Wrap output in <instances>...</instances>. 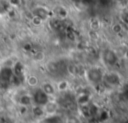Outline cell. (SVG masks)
I'll return each mask as SVG.
<instances>
[{
	"mask_svg": "<svg viewBox=\"0 0 128 123\" xmlns=\"http://www.w3.org/2000/svg\"><path fill=\"white\" fill-rule=\"evenodd\" d=\"M104 72L105 71L101 67H99L97 65H92L85 69L84 78L86 79V81L89 85L94 87V86L102 83Z\"/></svg>",
	"mask_w": 128,
	"mask_h": 123,
	"instance_id": "1",
	"label": "cell"
},
{
	"mask_svg": "<svg viewBox=\"0 0 128 123\" xmlns=\"http://www.w3.org/2000/svg\"><path fill=\"white\" fill-rule=\"evenodd\" d=\"M100 58H101V61L103 62V64L110 68L117 66L118 63L120 62L119 53L115 49L109 48V47H106L101 51Z\"/></svg>",
	"mask_w": 128,
	"mask_h": 123,
	"instance_id": "2",
	"label": "cell"
},
{
	"mask_svg": "<svg viewBox=\"0 0 128 123\" xmlns=\"http://www.w3.org/2000/svg\"><path fill=\"white\" fill-rule=\"evenodd\" d=\"M102 82L106 88H118L122 86V76L116 70L105 71Z\"/></svg>",
	"mask_w": 128,
	"mask_h": 123,
	"instance_id": "3",
	"label": "cell"
},
{
	"mask_svg": "<svg viewBox=\"0 0 128 123\" xmlns=\"http://www.w3.org/2000/svg\"><path fill=\"white\" fill-rule=\"evenodd\" d=\"M31 96H32V100H33V105H38V106H42V107L51 99L40 87L35 88L33 93L31 94Z\"/></svg>",
	"mask_w": 128,
	"mask_h": 123,
	"instance_id": "4",
	"label": "cell"
},
{
	"mask_svg": "<svg viewBox=\"0 0 128 123\" xmlns=\"http://www.w3.org/2000/svg\"><path fill=\"white\" fill-rule=\"evenodd\" d=\"M43 109H44V112H45V116H49V115H55L58 113V110L60 109L59 108V105L57 103V101L54 99H50L44 106H43Z\"/></svg>",
	"mask_w": 128,
	"mask_h": 123,
	"instance_id": "5",
	"label": "cell"
},
{
	"mask_svg": "<svg viewBox=\"0 0 128 123\" xmlns=\"http://www.w3.org/2000/svg\"><path fill=\"white\" fill-rule=\"evenodd\" d=\"M31 13H32V15L41 18L43 21H45V20H47L51 17L50 10L45 6H36L35 8H33Z\"/></svg>",
	"mask_w": 128,
	"mask_h": 123,
	"instance_id": "6",
	"label": "cell"
},
{
	"mask_svg": "<svg viewBox=\"0 0 128 123\" xmlns=\"http://www.w3.org/2000/svg\"><path fill=\"white\" fill-rule=\"evenodd\" d=\"M53 17H56L60 20H66L68 18V15H69V12H68V9L63 6V5H57L54 7L53 11Z\"/></svg>",
	"mask_w": 128,
	"mask_h": 123,
	"instance_id": "7",
	"label": "cell"
},
{
	"mask_svg": "<svg viewBox=\"0 0 128 123\" xmlns=\"http://www.w3.org/2000/svg\"><path fill=\"white\" fill-rule=\"evenodd\" d=\"M39 87H40L50 98L55 97L56 94H57V90H56L55 84L52 83V82H50V81H45V82L41 83Z\"/></svg>",
	"mask_w": 128,
	"mask_h": 123,
	"instance_id": "8",
	"label": "cell"
},
{
	"mask_svg": "<svg viewBox=\"0 0 128 123\" xmlns=\"http://www.w3.org/2000/svg\"><path fill=\"white\" fill-rule=\"evenodd\" d=\"M91 93H81L75 95V102L78 107L86 106L91 102Z\"/></svg>",
	"mask_w": 128,
	"mask_h": 123,
	"instance_id": "9",
	"label": "cell"
},
{
	"mask_svg": "<svg viewBox=\"0 0 128 123\" xmlns=\"http://www.w3.org/2000/svg\"><path fill=\"white\" fill-rule=\"evenodd\" d=\"M18 104L20 106H25V107H30L33 105V100H32V96L31 94L28 93H23L20 94L18 96V100H17Z\"/></svg>",
	"mask_w": 128,
	"mask_h": 123,
	"instance_id": "10",
	"label": "cell"
},
{
	"mask_svg": "<svg viewBox=\"0 0 128 123\" xmlns=\"http://www.w3.org/2000/svg\"><path fill=\"white\" fill-rule=\"evenodd\" d=\"M55 87H56V90H57V94L58 93H64V92L70 90V83L67 79L61 78L56 82Z\"/></svg>",
	"mask_w": 128,
	"mask_h": 123,
	"instance_id": "11",
	"label": "cell"
},
{
	"mask_svg": "<svg viewBox=\"0 0 128 123\" xmlns=\"http://www.w3.org/2000/svg\"><path fill=\"white\" fill-rule=\"evenodd\" d=\"M13 75V70L10 66H4L0 71V76L4 81H11Z\"/></svg>",
	"mask_w": 128,
	"mask_h": 123,
	"instance_id": "12",
	"label": "cell"
},
{
	"mask_svg": "<svg viewBox=\"0 0 128 123\" xmlns=\"http://www.w3.org/2000/svg\"><path fill=\"white\" fill-rule=\"evenodd\" d=\"M25 82H26V84H27L29 87H31V88H33V89H35V88H37V87L40 86V82H39L38 77H37L36 75H33V74L27 76V77L25 78Z\"/></svg>",
	"mask_w": 128,
	"mask_h": 123,
	"instance_id": "13",
	"label": "cell"
},
{
	"mask_svg": "<svg viewBox=\"0 0 128 123\" xmlns=\"http://www.w3.org/2000/svg\"><path fill=\"white\" fill-rule=\"evenodd\" d=\"M110 29H111V32H112L115 36H119V35H121V34L124 32L123 24H122L120 21H117V22L112 23Z\"/></svg>",
	"mask_w": 128,
	"mask_h": 123,
	"instance_id": "14",
	"label": "cell"
},
{
	"mask_svg": "<svg viewBox=\"0 0 128 123\" xmlns=\"http://www.w3.org/2000/svg\"><path fill=\"white\" fill-rule=\"evenodd\" d=\"M31 113L35 118H44L45 117V112L42 106H38V105H32L31 108Z\"/></svg>",
	"mask_w": 128,
	"mask_h": 123,
	"instance_id": "15",
	"label": "cell"
},
{
	"mask_svg": "<svg viewBox=\"0 0 128 123\" xmlns=\"http://www.w3.org/2000/svg\"><path fill=\"white\" fill-rule=\"evenodd\" d=\"M101 27V22L98 18H92L89 22V29L91 30H96V31H99Z\"/></svg>",
	"mask_w": 128,
	"mask_h": 123,
	"instance_id": "16",
	"label": "cell"
},
{
	"mask_svg": "<svg viewBox=\"0 0 128 123\" xmlns=\"http://www.w3.org/2000/svg\"><path fill=\"white\" fill-rule=\"evenodd\" d=\"M64 123H81V119L75 114H69L64 118Z\"/></svg>",
	"mask_w": 128,
	"mask_h": 123,
	"instance_id": "17",
	"label": "cell"
},
{
	"mask_svg": "<svg viewBox=\"0 0 128 123\" xmlns=\"http://www.w3.org/2000/svg\"><path fill=\"white\" fill-rule=\"evenodd\" d=\"M87 36H88L89 40H91V41H93V42L98 41L99 38H100V34H99V32L96 31V30H91V29L88 30Z\"/></svg>",
	"mask_w": 128,
	"mask_h": 123,
	"instance_id": "18",
	"label": "cell"
},
{
	"mask_svg": "<svg viewBox=\"0 0 128 123\" xmlns=\"http://www.w3.org/2000/svg\"><path fill=\"white\" fill-rule=\"evenodd\" d=\"M32 59H33L34 61H36V62H42V61L45 59V54H44V52H42V51H36V52L33 54Z\"/></svg>",
	"mask_w": 128,
	"mask_h": 123,
	"instance_id": "19",
	"label": "cell"
},
{
	"mask_svg": "<svg viewBox=\"0 0 128 123\" xmlns=\"http://www.w3.org/2000/svg\"><path fill=\"white\" fill-rule=\"evenodd\" d=\"M30 21H31V23H32L34 26H40V25H42L43 22H44L41 18H39V17H37V16H34V15L31 16Z\"/></svg>",
	"mask_w": 128,
	"mask_h": 123,
	"instance_id": "20",
	"label": "cell"
},
{
	"mask_svg": "<svg viewBox=\"0 0 128 123\" xmlns=\"http://www.w3.org/2000/svg\"><path fill=\"white\" fill-rule=\"evenodd\" d=\"M120 22L126 26H128V11H124L121 13V16H120Z\"/></svg>",
	"mask_w": 128,
	"mask_h": 123,
	"instance_id": "21",
	"label": "cell"
},
{
	"mask_svg": "<svg viewBox=\"0 0 128 123\" xmlns=\"http://www.w3.org/2000/svg\"><path fill=\"white\" fill-rule=\"evenodd\" d=\"M96 2L101 8H107L110 5L111 0H96Z\"/></svg>",
	"mask_w": 128,
	"mask_h": 123,
	"instance_id": "22",
	"label": "cell"
},
{
	"mask_svg": "<svg viewBox=\"0 0 128 123\" xmlns=\"http://www.w3.org/2000/svg\"><path fill=\"white\" fill-rule=\"evenodd\" d=\"M71 2H73L74 4H80L81 3V0H71Z\"/></svg>",
	"mask_w": 128,
	"mask_h": 123,
	"instance_id": "23",
	"label": "cell"
},
{
	"mask_svg": "<svg viewBox=\"0 0 128 123\" xmlns=\"http://www.w3.org/2000/svg\"><path fill=\"white\" fill-rule=\"evenodd\" d=\"M121 123H128V118H126V119H124V120H123V121H122Z\"/></svg>",
	"mask_w": 128,
	"mask_h": 123,
	"instance_id": "24",
	"label": "cell"
},
{
	"mask_svg": "<svg viewBox=\"0 0 128 123\" xmlns=\"http://www.w3.org/2000/svg\"><path fill=\"white\" fill-rule=\"evenodd\" d=\"M49 1H55V0H49Z\"/></svg>",
	"mask_w": 128,
	"mask_h": 123,
	"instance_id": "25",
	"label": "cell"
}]
</instances>
